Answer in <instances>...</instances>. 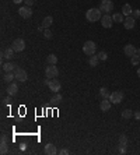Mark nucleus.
I'll use <instances>...</instances> for the list:
<instances>
[{
	"instance_id": "1",
	"label": "nucleus",
	"mask_w": 140,
	"mask_h": 155,
	"mask_svg": "<svg viewBox=\"0 0 140 155\" xmlns=\"http://www.w3.org/2000/svg\"><path fill=\"white\" fill-rule=\"evenodd\" d=\"M86 18L90 23H97V21H101L102 18V11L99 8H90L87 13H86Z\"/></svg>"
},
{
	"instance_id": "2",
	"label": "nucleus",
	"mask_w": 140,
	"mask_h": 155,
	"mask_svg": "<svg viewBox=\"0 0 140 155\" xmlns=\"http://www.w3.org/2000/svg\"><path fill=\"white\" fill-rule=\"evenodd\" d=\"M98 8L104 14H109V13L114 10V3H112V0H101Z\"/></svg>"
},
{
	"instance_id": "3",
	"label": "nucleus",
	"mask_w": 140,
	"mask_h": 155,
	"mask_svg": "<svg viewBox=\"0 0 140 155\" xmlns=\"http://www.w3.org/2000/svg\"><path fill=\"white\" fill-rule=\"evenodd\" d=\"M95 50H97V46L93 41H87L86 43L83 45V52L87 55V56H93L95 55Z\"/></svg>"
},
{
	"instance_id": "4",
	"label": "nucleus",
	"mask_w": 140,
	"mask_h": 155,
	"mask_svg": "<svg viewBox=\"0 0 140 155\" xmlns=\"http://www.w3.org/2000/svg\"><path fill=\"white\" fill-rule=\"evenodd\" d=\"M45 76H46V78H49V80L56 78V77L59 76V70H57L56 65H49L48 66V67L45 68Z\"/></svg>"
},
{
	"instance_id": "5",
	"label": "nucleus",
	"mask_w": 140,
	"mask_h": 155,
	"mask_svg": "<svg viewBox=\"0 0 140 155\" xmlns=\"http://www.w3.org/2000/svg\"><path fill=\"white\" fill-rule=\"evenodd\" d=\"M14 76H15V80L17 81H20V83H24V81H27V78H28V74H27V71L24 70V68L21 67H15L14 70Z\"/></svg>"
},
{
	"instance_id": "6",
	"label": "nucleus",
	"mask_w": 140,
	"mask_h": 155,
	"mask_svg": "<svg viewBox=\"0 0 140 155\" xmlns=\"http://www.w3.org/2000/svg\"><path fill=\"white\" fill-rule=\"evenodd\" d=\"M11 48L14 49V52H23V50L25 49V41L21 38L14 39L11 43Z\"/></svg>"
},
{
	"instance_id": "7",
	"label": "nucleus",
	"mask_w": 140,
	"mask_h": 155,
	"mask_svg": "<svg viewBox=\"0 0 140 155\" xmlns=\"http://www.w3.org/2000/svg\"><path fill=\"white\" fill-rule=\"evenodd\" d=\"M48 88L52 91L53 94H56V92H59V91L62 90V84H60V81H59L57 78H52L49 81V85H48Z\"/></svg>"
},
{
	"instance_id": "8",
	"label": "nucleus",
	"mask_w": 140,
	"mask_h": 155,
	"mask_svg": "<svg viewBox=\"0 0 140 155\" xmlns=\"http://www.w3.org/2000/svg\"><path fill=\"white\" fill-rule=\"evenodd\" d=\"M109 101L112 103H121L122 101H123V94H122L121 91H115V92H112V94H111Z\"/></svg>"
},
{
	"instance_id": "9",
	"label": "nucleus",
	"mask_w": 140,
	"mask_h": 155,
	"mask_svg": "<svg viewBox=\"0 0 140 155\" xmlns=\"http://www.w3.org/2000/svg\"><path fill=\"white\" fill-rule=\"evenodd\" d=\"M101 24L104 28H111L112 24H114V18H112L109 14H104L101 18Z\"/></svg>"
},
{
	"instance_id": "10",
	"label": "nucleus",
	"mask_w": 140,
	"mask_h": 155,
	"mask_svg": "<svg viewBox=\"0 0 140 155\" xmlns=\"http://www.w3.org/2000/svg\"><path fill=\"white\" fill-rule=\"evenodd\" d=\"M136 25V20L133 18V15H128L123 21V27H125L126 30H133Z\"/></svg>"
},
{
	"instance_id": "11",
	"label": "nucleus",
	"mask_w": 140,
	"mask_h": 155,
	"mask_svg": "<svg viewBox=\"0 0 140 155\" xmlns=\"http://www.w3.org/2000/svg\"><path fill=\"white\" fill-rule=\"evenodd\" d=\"M18 14H20V17H23V18H30L31 15H32L31 7H28V6H25V7H20Z\"/></svg>"
},
{
	"instance_id": "12",
	"label": "nucleus",
	"mask_w": 140,
	"mask_h": 155,
	"mask_svg": "<svg viewBox=\"0 0 140 155\" xmlns=\"http://www.w3.org/2000/svg\"><path fill=\"white\" fill-rule=\"evenodd\" d=\"M6 91H7V94L10 95V96L17 95V94H18V85H17V83H10Z\"/></svg>"
},
{
	"instance_id": "13",
	"label": "nucleus",
	"mask_w": 140,
	"mask_h": 155,
	"mask_svg": "<svg viewBox=\"0 0 140 155\" xmlns=\"http://www.w3.org/2000/svg\"><path fill=\"white\" fill-rule=\"evenodd\" d=\"M2 57H3V59H7V60H11L13 57H14V49H13L11 46L7 48V49H4L3 52H2Z\"/></svg>"
},
{
	"instance_id": "14",
	"label": "nucleus",
	"mask_w": 140,
	"mask_h": 155,
	"mask_svg": "<svg viewBox=\"0 0 140 155\" xmlns=\"http://www.w3.org/2000/svg\"><path fill=\"white\" fill-rule=\"evenodd\" d=\"M15 67H17V65L8 60L7 63H4V65H3V71L4 73H13L15 70Z\"/></svg>"
},
{
	"instance_id": "15",
	"label": "nucleus",
	"mask_w": 140,
	"mask_h": 155,
	"mask_svg": "<svg viewBox=\"0 0 140 155\" xmlns=\"http://www.w3.org/2000/svg\"><path fill=\"white\" fill-rule=\"evenodd\" d=\"M123 52H125V55L126 56H129V57H132V56H135V52H136V48L132 45V43H129V45H126L125 48H123Z\"/></svg>"
},
{
	"instance_id": "16",
	"label": "nucleus",
	"mask_w": 140,
	"mask_h": 155,
	"mask_svg": "<svg viewBox=\"0 0 140 155\" xmlns=\"http://www.w3.org/2000/svg\"><path fill=\"white\" fill-rule=\"evenodd\" d=\"M44 152H45L46 155H55V154H57V150H56V147H55L53 144H46Z\"/></svg>"
},
{
	"instance_id": "17",
	"label": "nucleus",
	"mask_w": 140,
	"mask_h": 155,
	"mask_svg": "<svg viewBox=\"0 0 140 155\" xmlns=\"http://www.w3.org/2000/svg\"><path fill=\"white\" fill-rule=\"evenodd\" d=\"M111 105H112L111 101H108V99H102L101 103H99V109H101L102 112H108V110L111 109Z\"/></svg>"
},
{
	"instance_id": "18",
	"label": "nucleus",
	"mask_w": 140,
	"mask_h": 155,
	"mask_svg": "<svg viewBox=\"0 0 140 155\" xmlns=\"http://www.w3.org/2000/svg\"><path fill=\"white\" fill-rule=\"evenodd\" d=\"M52 24H53V17H50V15H46L45 18L42 20V28L44 30H48Z\"/></svg>"
},
{
	"instance_id": "19",
	"label": "nucleus",
	"mask_w": 140,
	"mask_h": 155,
	"mask_svg": "<svg viewBox=\"0 0 140 155\" xmlns=\"http://www.w3.org/2000/svg\"><path fill=\"white\" fill-rule=\"evenodd\" d=\"M132 13H133L132 6H130V4H128V3L123 4V7H122V14L128 17V15H132Z\"/></svg>"
},
{
	"instance_id": "20",
	"label": "nucleus",
	"mask_w": 140,
	"mask_h": 155,
	"mask_svg": "<svg viewBox=\"0 0 140 155\" xmlns=\"http://www.w3.org/2000/svg\"><path fill=\"white\" fill-rule=\"evenodd\" d=\"M99 95H101L102 99H109V96H111L109 90H108V88H105V87L99 88Z\"/></svg>"
},
{
	"instance_id": "21",
	"label": "nucleus",
	"mask_w": 140,
	"mask_h": 155,
	"mask_svg": "<svg viewBox=\"0 0 140 155\" xmlns=\"http://www.w3.org/2000/svg\"><path fill=\"white\" fill-rule=\"evenodd\" d=\"M3 80L6 81V83H13L15 80V76H14V71L13 73H4V76H3Z\"/></svg>"
},
{
	"instance_id": "22",
	"label": "nucleus",
	"mask_w": 140,
	"mask_h": 155,
	"mask_svg": "<svg viewBox=\"0 0 140 155\" xmlns=\"http://www.w3.org/2000/svg\"><path fill=\"white\" fill-rule=\"evenodd\" d=\"M128 143H129V138L126 134H121L119 136V147H128Z\"/></svg>"
},
{
	"instance_id": "23",
	"label": "nucleus",
	"mask_w": 140,
	"mask_h": 155,
	"mask_svg": "<svg viewBox=\"0 0 140 155\" xmlns=\"http://www.w3.org/2000/svg\"><path fill=\"white\" fill-rule=\"evenodd\" d=\"M98 56L97 55H93V56H90V59H88V65L91 66V67H97V65H98Z\"/></svg>"
},
{
	"instance_id": "24",
	"label": "nucleus",
	"mask_w": 140,
	"mask_h": 155,
	"mask_svg": "<svg viewBox=\"0 0 140 155\" xmlns=\"http://www.w3.org/2000/svg\"><path fill=\"white\" fill-rule=\"evenodd\" d=\"M112 18H114L115 23H123V21H125V15L122 14V13H115V14L112 15Z\"/></svg>"
},
{
	"instance_id": "25",
	"label": "nucleus",
	"mask_w": 140,
	"mask_h": 155,
	"mask_svg": "<svg viewBox=\"0 0 140 155\" xmlns=\"http://www.w3.org/2000/svg\"><path fill=\"white\" fill-rule=\"evenodd\" d=\"M50 102H52V103H60L62 102V95L59 94V92H56V94L50 98Z\"/></svg>"
},
{
	"instance_id": "26",
	"label": "nucleus",
	"mask_w": 140,
	"mask_h": 155,
	"mask_svg": "<svg viewBox=\"0 0 140 155\" xmlns=\"http://www.w3.org/2000/svg\"><path fill=\"white\" fill-rule=\"evenodd\" d=\"M46 62H48V65H56L57 63L56 55H49V56L46 57Z\"/></svg>"
},
{
	"instance_id": "27",
	"label": "nucleus",
	"mask_w": 140,
	"mask_h": 155,
	"mask_svg": "<svg viewBox=\"0 0 140 155\" xmlns=\"http://www.w3.org/2000/svg\"><path fill=\"white\" fill-rule=\"evenodd\" d=\"M133 113H135V112H132L130 109H125L122 112V117H123V119H130V117L133 116Z\"/></svg>"
},
{
	"instance_id": "28",
	"label": "nucleus",
	"mask_w": 140,
	"mask_h": 155,
	"mask_svg": "<svg viewBox=\"0 0 140 155\" xmlns=\"http://www.w3.org/2000/svg\"><path fill=\"white\" fill-rule=\"evenodd\" d=\"M44 38L45 39H52L53 38V34H52V31L48 28V30H44Z\"/></svg>"
},
{
	"instance_id": "29",
	"label": "nucleus",
	"mask_w": 140,
	"mask_h": 155,
	"mask_svg": "<svg viewBox=\"0 0 140 155\" xmlns=\"http://www.w3.org/2000/svg\"><path fill=\"white\" fill-rule=\"evenodd\" d=\"M0 152H2V154H7V152H8L7 143H2V144H0Z\"/></svg>"
},
{
	"instance_id": "30",
	"label": "nucleus",
	"mask_w": 140,
	"mask_h": 155,
	"mask_svg": "<svg viewBox=\"0 0 140 155\" xmlns=\"http://www.w3.org/2000/svg\"><path fill=\"white\" fill-rule=\"evenodd\" d=\"M97 56H98V59H99V60H102V62H105L106 59H108L106 52H98V55H97Z\"/></svg>"
},
{
	"instance_id": "31",
	"label": "nucleus",
	"mask_w": 140,
	"mask_h": 155,
	"mask_svg": "<svg viewBox=\"0 0 140 155\" xmlns=\"http://www.w3.org/2000/svg\"><path fill=\"white\" fill-rule=\"evenodd\" d=\"M130 62H132V65L133 66H137L140 63V57H137V56H132L130 57Z\"/></svg>"
},
{
	"instance_id": "32",
	"label": "nucleus",
	"mask_w": 140,
	"mask_h": 155,
	"mask_svg": "<svg viewBox=\"0 0 140 155\" xmlns=\"http://www.w3.org/2000/svg\"><path fill=\"white\" fill-rule=\"evenodd\" d=\"M132 15H133V18H135V20H139V18H140V10H139V8H136V10H133Z\"/></svg>"
},
{
	"instance_id": "33",
	"label": "nucleus",
	"mask_w": 140,
	"mask_h": 155,
	"mask_svg": "<svg viewBox=\"0 0 140 155\" xmlns=\"http://www.w3.org/2000/svg\"><path fill=\"white\" fill-rule=\"evenodd\" d=\"M59 154H60V155H67L69 154V150H67V148H62L60 151H59Z\"/></svg>"
},
{
	"instance_id": "34",
	"label": "nucleus",
	"mask_w": 140,
	"mask_h": 155,
	"mask_svg": "<svg viewBox=\"0 0 140 155\" xmlns=\"http://www.w3.org/2000/svg\"><path fill=\"white\" fill-rule=\"evenodd\" d=\"M34 2H35V0H24V3H25L28 7H31V6L34 4Z\"/></svg>"
},
{
	"instance_id": "35",
	"label": "nucleus",
	"mask_w": 140,
	"mask_h": 155,
	"mask_svg": "<svg viewBox=\"0 0 140 155\" xmlns=\"http://www.w3.org/2000/svg\"><path fill=\"white\" fill-rule=\"evenodd\" d=\"M133 116H135V119H137V120H140V112H139V110H136V112L133 113Z\"/></svg>"
},
{
	"instance_id": "36",
	"label": "nucleus",
	"mask_w": 140,
	"mask_h": 155,
	"mask_svg": "<svg viewBox=\"0 0 140 155\" xmlns=\"http://www.w3.org/2000/svg\"><path fill=\"white\" fill-rule=\"evenodd\" d=\"M119 154H126V147H119Z\"/></svg>"
},
{
	"instance_id": "37",
	"label": "nucleus",
	"mask_w": 140,
	"mask_h": 155,
	"mask_svg": "<svg viewBox=\"0 0 140 155\" xmlns=\"http://www.w3.org/2000/svg\"><path fill=\"white\" fill-rule=\"evenodd\" d=\"M3 101H4V105H7V103H10V101H11V98H10V95H8V96H7V98H6V99H3Z\"/></svg>"
},
{
	"instance_id": "38",
	"label": "nucleus",
	"mask_w": 140,
	"mask_h": 155,
	"mask_svg": "<svg viewBox=\"0 0 140 155\" xmlns=\"http://www.w3.org/2000/svg\"><path fill=\"white\" fill-rule=\"evenodd\" d=\"M2 143H7V137H6V134H2Z\"/></svg>"
},
{
	"instance_id": "39",
	"label": "nucleus",
	"mask_w": 140,
	"mask_h": 155,
	"mask_svg": "<svg viewBox=\"0 0 140 155\" xmlns=\"http://www.w3.org/2000/svg\"><path fill=\"white\" fill-rule=\"evenodd\" d=\"M24 0H13V3L14 4H20V3H23Z\"/></svg>"
},
{
	"instance_id": "40",
	"label": "nucleus",
	"mask_w": 140,
	"mask_h": 155,
	"mask_svg": "<svg viewBox=\"0 0 140 155\" xmlns=\"http://www.w3.org/2000/svg\"><path fill=\"white\" fill-rule=\"evenodd\" d=\"M135 56L140 57V49H136V52H135Z\"/></svg>"
},
{
	"instance_id": "41",
	"label": "nucleus",
	"mask_w": 140,
	"mask_h": 155,
	"mask_svg": "<svg viewBox=\"0 0 140 155\" xmlns=\"http://www.w3.org/2000/svg\"><path fill=\"white\" fill-rule=\"evenodd\" d=\"M137 76H139V78H140V68L137 70Z\"/></svg>"
}]
</instances>
